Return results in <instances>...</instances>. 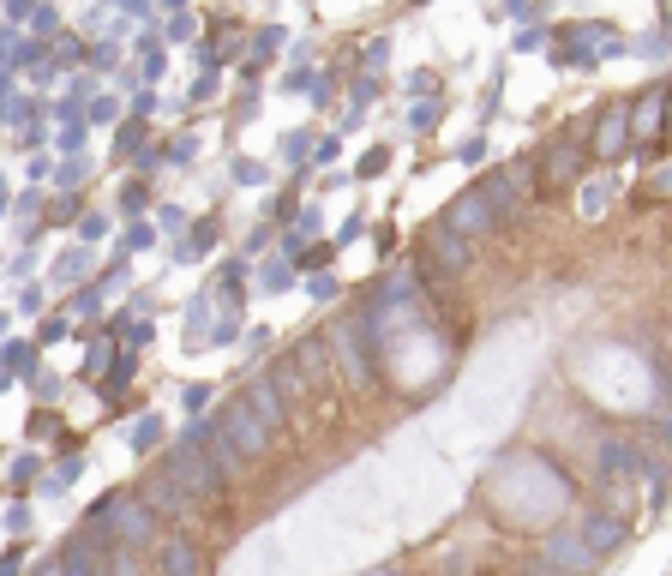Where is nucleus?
Masks as SVG:
<instances>
[{
  "label": "nucleus",
  "mask_w": 672,
  "mask_h": 576,
  "mask_svg": "<svg viewBox=\"0 0 672 576\" xmlns=\"http://www.w3.org/2000/svg\"><path fill=\"white\" fill-rule=\"evenodd\" d=\"M378 343H385V336H378V306H360L343 331L330 336V355H343V366L355 373V385H372V378H378V360H372Z\"/></svg>",
  "instance_id": "nucleus-1"
},
{
  "label": "nucleus",
  "mask_w": 672,
  "mask_h": 576,
  "mask_svg": "<svg viewBox=\"0 0 672 576\" xmlns=\"http://www.w3.org/2000/svg\"><path fill=\"white\" fill-rule=\"evenodd\" d=\"M162 475H169L186 499H211V492L222 487V475H216V462H211L204 445H174L169 457H162Z\"/></svg>",
  "instance_id": "nucleus-2"
},
{
  "label": "nucleus",
  "mask_w": 672,
  "mask_h": 576,
  "mask_svg": "<svg viewBox=\"0 0 672 576\" xmlns=\"http://www.w3.org/2000/svg\"><path fill=\"white\" fill-rule=\"evenodd\" d=\"M576 180H583V144H576V139H553L541 150V162H534V187H541V199L571 192Z\"/></svg>",
  "instance_id": "nucleus-3"
},
{
  "label": "nucleus",
  "mask_w": 672,
  "mask_h": 576,
  "mask_svg": "<svg viewBox=\"0 0 672 576\" xmlns=\"http://www.w3.org/2000/svg\"><path fill=\"white\" fill-rule=\"evenodd\" d=\"M216 432H222L241 457H264V450H271V427L258 420V408L246 403V396H234V403L216 408Z\"/></svg>",
  "instance_id": "nucleus-4"
},
{
  "label": "nucleus",
  "mask_w": 672,
  "mask_h": 576,
  "mask_svg": "<svg viewBox=\"0 0 672 576\" xmlns=\"http://www.w3.org/2000/svg\"><path fill=\"white\" fill-rule=\"evenodd\" d=\"M427 259H420V276H457V271H469V259H474V246L462 241L457 229H439V234H427Z\"/></svg>",
  "instance_id": "nucleus-5"
},
{
  "label": "nucleus",
  "mask_w": 672,
  "mask_h": 576,
  "mask_svg": "<svg viewBox=\"0 0 672 576\" xmlns=\"http://www.w3.org/2000/svg\"><path fill=\"white\" fill-rule=\"evenodd\" d=\"M546 564L553 571H564V576H594V552H588V540H583V529H558V534H546Z\"/></svg>",
  "instance_id": "nucleus-6"
},
{
  "label": "nucleus",
  "mask_w": 672,
  "mask_h": 576,
  "mask_svg": "<svg viewBox=\"0 0 672 576\" xmlns=\"http://www.w3.org/2000/svg\"><path fill=\"white\" fill-rule=\"evenodd\" d=\"M109 529L120 534V547H150V534H157V510L150 504H139V499H120L115 504V517H109Z\"/></svg>",
  "instance_id": "nucleus-7"
},
{
  "label": "nucleus",
  "mask_w": 672,
  "mask_h": 576,
  "mask_svg": "<svg viewBox=\"0 0 672 576\" xmlns=\"http://www.w3.org/2000/svg\"><path fill=\"white\" fill-rule=\"evenodd\" d=\"M444 229H457L462 241H481L487 229H499V216H492L487 192H462V199L450 204V216H444Z\"/></svg>",
  "instance_id": "nucleus-8"
},
{
  "label": "nucleus",
  "mask_w": 672,
  "mask_h": 576,
  "mask_svg": "<svg viewBox=\"0 0 672 576\" xmlns=\"http://www.w3.org/2000/svg\"><path fill=\"white\" fill-rule=\"evenodd\" d=\"M630 102H613L601 120H594V157H625L630 150Z\"/></svg>",
  "instance_id": "nucleus-9"
},
{
  "label": "nucleus",
  "mask_w": 672,
  "mask_h": 576,
  "mask_svg": "<svg viewBox=\"0 0 672 576\" xmlns=\"http://www.w3.org/2000/svg\"><path fill=\"white\" fill-rule=\"evenodd\" d=\"M60 571L67 576H109V564H102V540L97 534H72L67 547H60Z\"/></svg>",
  "instance_id": "nucleus-10"
},
{
  "label": "nucleus",
  "mask_w": 672,
  "mask_h": 576,
  "mask_svg": "<svg viewBox=\"0 0 672 576\" xmlns=\"http://www.w3.org/2000/svg\"><path fill=\"white\" fill-rule=\"evenodd\" d=\"M625 534H630V522L613 517V510H594V517L583 522V540H588V552H594V559L618 552V547H625Z\"/></svg>",
  "instance_id": "nucleus-11"
},
{
  "label": "nucleus",
  "mask_w": 672,
  "mask_h": 576,
  "mask_svg": "<svg viewBox=\"0 0 672 576\" xmlns=\"http://www.w3.org/2000/svg\"><path fill=\"white\" fill-rule=\"evenodd\" d=\"M246 403L258 408V420H264L271 432H283V427H288V396L271 385V378H258V385H246Z\"/></svg>",
  "instance_id": "nucleus-12"
},
{
  "label": "nucleus",
  "mask_w": 672,
  "mask_h": 576,
  "mask_svg": "<svg viewBox=\"0 0 672 576\" xmlns=\"http://www.w3.org/2000/svg\"><path fill=\"white\" fill-rule=\"evenodd\" d=\"M601 475H606V480H630V475H643V450L625 445V438H606V445H601Z\"/></svg>",
  "instance_id": "nucleus-13"
},
{
  "label": "nucleus",
  "mask_w": 672,
  "mask_h": 576,
  "mask_svg": "<svg viewBox=\"0 0 672 576\" xmlns=\"http://www.w3.org/2000/svg\"><path fill=\"white\" fill-rule=\"evenodd\" d=\"M162 576H199V547L192 540H169L162 547Z\"/></svg>",
  "instance_id": "nucleus-14"
},
{
  "label": "nucleus",
  "mask_w": 672,
  "mask_h": 576,
  "mask_svg": "<svg viewBox=\"0 0 672 576\" xmlns=\"http://www.w3.org/2000/svg\"><path fill=\"white\" fill-rule=\"evenodd\" d=\"M655 120L667 132V90H643V102L630 108V127H655Z\"/></svg>",
  "instance_id": "nucleus-15"
},
{
  "label": "nucleus",
  "mask_w": 672,
  "mask_h": 576,
  "mask_svg": "<svg viewBox=\"0 0 672 576\" xmlns=\"http://www.w3.org/2000/svg\"><path fill=\"white\" fill-rule=\"evenodd\" d=\"M222 301H229V306H241V301H246V264H241V259L222 264Z\"/></svg>",
  "instance_id": "nucleus-16"
},
{
  "label": "nucleus",
  "mask_w": 672,
  "mask_h": 576,
  "mask_svg": "<svg viewBox=\"0 0 672 576\" xmlns=\"http://www.w3.org/2000/svg\"><path fill=\"white\" fill-rule=\"evenodd\" d=\"M181 499H186V492L174 487L169 475H157V480H150V510H181Z\"/></svg>",
  "instance_id": "nucleus-17"
},
{
  "label": "nucleus",
  "mask_w": 672,
  "mask_h": 576,
  "mask_svg": "<svg viewBox=\"0 0 672 576\" xmlns=\"http://www.w3.org/2000/svg\"><path fill=\"white\" fill-rule=\"evenodd\" d=\"M211 241H216V222H211V216H204L199 229L186 234V246H181V259H204V252H211Z\"/></svg>",
  "instance_id": "nucleus-18"
},
{
  "label": "nucleus",
  "mask_w": 672,
  "mask_h": 576,
  "mask_svg": "<svg viewBox=\"0 0 672 576\" xmlns=\"http://www.w3.org/2000/svg\"><path fill=\"white\" fill-rule=\"evenodd\" d=\"M271 385L283 390V396H295V390H301V360H276V366H271Z\"/></svg>",
  "instance_id": "nucleus-19"
},
{
  "label": "nucleus",
  "mask_w": 672,
  "mask_h": 576,
  "mask_svg": "<svg viewBox=\"0 0 672 576\" xmlns=\"http://www.w3.org/2000/svg\"><path fill=\"white\" fill-rule=\"evenodd\" d=\"M157 445H162V420L144 415L139 427H132V450H157Z\"/></svg>",
  "instance_id": "nucleus-20"
},
{
  "label": "nucleus",
  "mask_w": 672,
  "mask_h": 576,
  "mask_svg": "<svg viewBox=\"0 0 672 576\" xmlns=\"http://www.w3.org/2000/svg\"><path fill=\"white\" fill-rule=\"evenodd\" d=\"M127 378H132V348H127V355L115 360V373H109V385H102V396H109V403H115L120 390H127Z\"/></svg>",
  "instance_id": "nucleus-21"
},
{
  "label": "nucleus",
  "mask_w": 672,
  "mask_h": 576,
  "mask_svg": "<svg viewBox=\"0 0 672 576\" xmlns=\"http://www.w3.org/2000/svg\"><path fill=\"white\" fill-rule=\"evenodd\" d=\"M288 264H295V259H271L264 271H258V288H264V294H276V288L288 283Z\"/></svg>",
  "instance_id": "nucleus-22"
},
{
  "label": "nucleus",
  "mask_w": 672,
  "mask_h": 576,
  "mask_svg": "<svg viewBox=\"0 0 672 576\" xmlns=\"http://www.w3.org/2000/svg\"><path fill=\"white\" fill-rule=\"evenodd\" d=\"M283 157L288 162H306V157H313V132H288V139H283Z\"/></svg>",
  "instance_id": "nucleus-23"
},
{
  "label": "nucleus",
  "mask_w": 672,
  "mask_h": 576,
  "mask_svg": "<svg viewBox=\"0 0 672 576\" xmlns=\"http://www.w3.org/2000/svg\"><path fill=\"white\" fill-rule=\"evenodd\" d=\"M181 403H186V415H204V403H211V390H204V385H186V390H181Z\"/></svg>",
  "instance_id": "nucleus-24"
},
{
  "label": "nucleus",
  "mask_w": 672,
  "mask_h": 576,
  "mask_svg": "<svg viewBox=\"0 0 672 576\" xmlns=\"http://www.w3.org/2000/svg\"><path fill=\"white\" fill-rule=\"evenodd\" d=\"M150 241H157V229H150V222H132V229H127V246H132V252H144Z\"/></svg>",
  "instance_id": "nucleus-25"
},
{
  "label": "nucleus",
  "mask_w": 672,
  "mask_h": 576,
  "mask_svg": "<svg viewBox=\"0 0 672 576\" xmlns=\"http://www.w3.org/2000/svg\"><path fill=\"white\" fill-rule=\"evenodd\" d=\"M144 199H150V187H144V180H132V187L127 192H120V211H139V204Z\"/></svg>",
  "instance_id": "nucleus-26"
},
{
  "label": "nucleus",
  "mask_w": 672,
  "mask_h": 576,
  "mask_svg": "<svg viewBox=\"0 0 672 576\" xmlns=\"http://www.w3.org/2000/svg\"><path fill=\"white\" fill-rule=\"evenodd\" d=\"M78 234H85V241H102V234H109V216H85V222H78Z\"/></svg>",
  "instance_id": "nucleus-27"
},
{
  "label": "nucleus",
  "mask_w": 672,
  "mask_h": 576,
  "mask_svg": "<svg viewBox=\"0 0 672 576\" xmlns=\"http://www.w3.org/2000/svg\"><path fill=\"white\" fill-rule=\"evenodd\" d=\"M372 97H378V78H372V72H367V78H360V85H355V108H367Z\"/></svg>",
  "instance_id": "nucleus-28"
},
{
  "label": "nucleus",
  "mask_w": 672,
  "mask_h": 576,
  "mask_svg": "<svg viewBox=\"0 0 672 576\" xmlns=\"http://www.w3.org/2000/svg\"><path fill=\"white\" fill-rule=\"evenodd\" d=\"M390 162V150H367V157H360V174H378Z\"/></svg>",
  "instance_id": "nucleus-29"
},
{
  "label": "nucleus",
  "mask_w": 672,
  "mask_h": 576,
  "mask_svg": "<svg viewBox=\"0 0 672 576\" xmlns=\"http://www.w3.org/2000/svg\"><path fill=\"white\" fill-rule=\"evenodd\" d=\"M6 366H13V373H25V366H30V348L13 343V348H6Z\"/></svg>",
  "instance_id": "nucleus-30"
},
{
  "label": "nucleus",
  "mask_w": 672,
  "mask_h": 576,
  "mask_svg": "<svg viewBox=\"0 0 672 576\" xmlns=\"http://www.w3.org/2000/svg\"><path fill=\"white\" fill-rule=\"evenodd\" d=\"M72 216H78V199H60L55 211H48V222H72Z\"/></svg>",
  "instance_id": "nucleus-31"
},
{
  "label": "nucleus",
  "mask_w": 672,
  "mask_h": 576,
  "mask_svg": "<svg viewBox=\"0 0 672 576\" xmlns=\"http://www.w3.org/2000/svg\"><path fill=\"white\" fill-rule=\"evenodd\" d=\"M432 120H439V97H432V102H420V108H415V127H432Z\"/></svg>",
  "instance_id": "nucleus-32"
},
{
  "label": "nucleus",
  "mask_w": 672,
  "mask_h": 576,
  "mask_svg": "<svg viewBox=\"0 0 672 576\" xmlns=\"http://www.w3.org/2000/svg\"><path fill=\"white\" fill-rule=\"evenodd\" d=\"M336 294V276H313V301H330Z\"/></svg>",
  "instance_id": "nucleus-33"
},
{
  "label": "nucleus",
  "mask_w": 672,
  "mask_h": 576,
  "mask_svg": "<svg viewBox=\"0 0 672 576\" xmlns=\"http://www.w3.org/2000/svg\"><path fill=\"white\" fill-rule=\"evenodd\" d=\"M390 60V43H367V67H385Z\"/></svg>",
  "instance_id": "nucleus-34"
},
{
  "label": "nucleus",
  "mask_w": 672,
  "mask_h": 576,
  "mask_svg": "<svg viewBox=\"0 0 672 576\" xmlns=\"http://www.w3.org/2000/svg\"><path fill=\"white\" fill-rule=\"evenodd\" d=\"M655 192H672V169H660V174H655Z\"/></svg>",
  "instance_id": "nucleus-35"
},
{
  "label": "nucleus",
  "mask_w": 672,
  "mask_h": 576,
  "mask_svg": "<svg viewBox=\"0 0 672 576\" xmlns=\"http://www.w3.org/2000/svg\"><path fill=\"white\" fill-rule=\"evenodd\" d=\"M0 576H18V552H6V564H0Z\"/></svg>",
  "instance_id": "nucleus-36"
},
{
  "label": "nucleus",
  "mask_w": 672,
  "mask_h": 576,
  "mask_svg": "<svg viewBox=\"0 0 672 576\" xmlns=\"http://www.w3.org/2000/svg\"><path fill=\"white\" fill-rule=\"evenodd\" d=\"M529 576H564V571H553V564H546V559H541V564H534V571H529Z\"/></svg>",
  "instance_id": "nucleus-37"
},
{
  "label": "nucleus",
  "mask_w": 672,
  "mask_h": 576,
  "mask_svg": "<svg viewBox=\"0 0 672 576\" xmlns=\"http://www.w3.org/2000/svg\"><path fill=\"white\" fill-rule=\"evenodd\" d=\"M660 438H667V450H672V415H667V420H660Z\"/></svg>",
  "instance_id": "nucleus-38"
},
{
  "label": "nucleus",
  "mask_w": 672,
  "mask_h": 576,
  "mask_svg": "<svg viewBox=\"0 0 672 576\" xmlns=\"http://www.w3.org/2000/svg\"><path fill=\"white\" fill-rule=\"evenodd\" d=\"M667 132H672V90H667Z\"/></svg>",
  "instance_id": "nucleus-39"
},
{
  "label": "nucleus",
  "mask_w": 672,
  "mask_h": 576,
  "mask_svg": "<svg viewBox=\"0 0 672 576\" xmlns=\"http://www.w3.org/2000/svg\"><path fill=\"white\" fill-rule=\"evenodd\" d=\"M667 396H672V366H667Z\"/></svg>",
  "instance_id": "nucleus-40"
}]
</instances>
